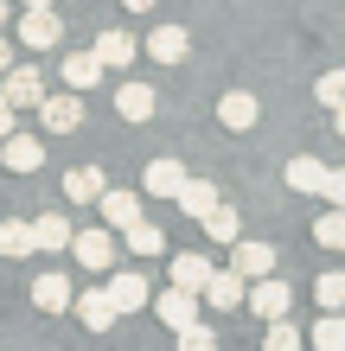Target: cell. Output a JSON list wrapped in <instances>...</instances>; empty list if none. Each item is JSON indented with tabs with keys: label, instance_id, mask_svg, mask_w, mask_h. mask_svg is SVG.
<instances>
[{
	"label": "cell",
	"instance_id": "6da1fadb",
	"mask_svg": "<svg viewBox=\"0 0 345 351\" xmlns=\"http://www.w3.org/2000/svg\"><path fill=\"white\" fill-rule=\"evenodd\" d=\"M84 96L77 90H45L38 96V121H45V134H71V128H84Z\"/></svg>",
	"mask_w": 345,
	"mask_h": 351
},
{
	"label": "cell",
	"instance_id": "7a4b0ae2",
	"mask_svg": "<svg viewBox=\"0 0 345 351\" xmlns=\"http://www.w3.org/2000/svg\"><path fill=\"white\" fill-rule=\"evenodd\" d=\"M243 306H256L262 319H288V306H294V287L281 281V275H256L250 287H243Z\"/></svg>",
	"mask_w": 345,
	"mask_h": 351
},
{
	"label": "cell",
	"instance_id": "3957f363",
	"mask_svg": "<svg viewBox=\"0 0 345 351\" xmlns=\"http://www.w3.org/2000/svg\"><path fill=\"white\" fill-rule=\"evenodd\" d=\"M243 287H250V281H243L237 268H211L205 287H198V306H211V313H237V306H243Z\"/></svg>",
	"mask_w": 345,
	"mask_h": 351
},
{
	"label": "cell",
	"instance_id": "277c9868",
	"mask_svg": "<svg viewBox=\"0 0 345 351\" xmlns=\"http://www.w3.org/2000/svg\"><path fill=\"white\" fill-rule=\"evenodd\" d=\"M71 250H77V268H90V275H103L115 262V230H71Z\"/></svg>",
	"mask_w": 345,
	"mask_h": 351
},
{
	"label": "cell",
	"instance_id": "5b68a950",
	"mask_svg": "<svg viewBox=\"0 0 345 351\" xmlns=\"http://www.w3.org/2000/svg\"><path fill=\"white\" fill-rule=\"evenodd\" d=\"M58 38H64V26H58L51 7H26V13H19V45H26V51H51Z\"/></svg>",
	"mask_w": 345,
	"mask_h": 351
},
{
	"label": "cell",
	"instance_id": "8992f818",
	"mask_svg": "<svg viewBox=\"0 0 345 351\" xmlns=\"http://www.w3.org/2000/svg\"><path fill=\"white\" fill-rule=\"evenodd\" d=\"M0 167L7 173H38L45 167V141H32V134H0Z\"/></svg>",
	"mask_w": 345,
	"mask_h": 351
},
{
	"label": "cell",
	"instance_id": "52a82bcc",
	"mask_svg": "<svg viewBox=\"0 0 345 351\" xmlns=\"http://www.w3.org/2000/svg\"><path fill=\"white\" fill-rule=\"evenodd\" d=\"M147 300H154V313H160L167 332H179V326L198 319V294H192V287H167V294H147Z\"/></svg>",
	"mask_w": 345,
	"mask_h": 351
},
{
	"label": "cell",
	"instance_id": "ba28073f",
	"mask_svg": "<svg viewBox=\"0 0 345 351\" xmlns=\"http://www.w3.org/2000/svg\"><path fill=\"white\" fill-rule=\"evenodd\" d=\"M71 306H77V319H84L90 332H109V326L121 319V313H115V300L103 294V287H77V294H71Z\"/></svg>",
	"mask_w": 345,
	"mask_h": 351
},
{
	"label": "cell",
	"instance_id": "9c48e42d",
	"mask_svg": "<svg viewBox=\"0 0 345 351\" xmlns=\"http://www.w3.org/2000/svg\"><path fill=\"white\" fill-rule=\"evenodd\" d=\"M0 77H7V84H0V96H7L13 102V109H38V96H45V77H38V71H0Z\"/></svg>",
	"mask_w": 345,
	"mask_h": 351
},
{
	"label": "cell",
	"instance_id": "30bf717a",
	"mask_svg": "<svg viewBox=\"0 0 345 351\" xmlns=\"http://www.w3.org/2000/svg\"><path fill=\"white\" fill-rule=\"evenodd\" d=\"M256 115H262V102L250 96V90H224V96H217V121H224V128H256Z\"/></svg>",
	"mask_w": 345,
	"mask_h": 351
},
{
	"label": "cell",
	"instance_id": "8fae6325",
	"mask_svg": "<svg viewBox=\"0 0 345 351\" xmlns=\"http://www.w3.org/2000/svg\"><path fill=\"white\" fill-rule=\"evenodd\" d=\"M147 58H160V64H186V58H192L186 26H160V32H147Z\"/></svg>",
	"mask_w": 345,
	"mask_h": 351
},
{
	"label": "cell",
	"instance_id": "7c38bea8",
	"mask_svg": "<svg viewBox=\"0 0 345 351\" xmlns=\"http://www.w3.org/2000/svg\"><path fill=\"white\" fill-rule=\"evenodd\" d=\"M230 268H237L243 281L275 275V250H269V243H230Z\"/></svg>",
	"mask_w": 345,
	"mask_h": 351
},
{
	"label": "cell",
	"instance_id": "4fadbf2b",
	"mask_svg": "<svg viewBox=\"0 0 345 351\" xmlns=\"http://www.w3.org/2000/svg\"><path fill=\"white\" fill-rule=\"evenodd\" d=\"M179 179H186L179 160H147V173H141V198H173Z\"/></svg>",
	"mask_w": 345,
	"mask_h": 351
},
{
	"label": "cell",
	"instance_id": "5bb4252c",
	"mask_svg": "<svg viewBox=\"0 0 345 351\" xmlns=\"http://www.w3.org/2000/svg\"><path fill=\"white\" fill-rule=\"evenodd\" d=\"M154 109H160V96H154L147 84H134V77L115 90V115H121V121H147Z\"/></svg>",
	"mask_w": 345,
	"mask_h": 351
},
{
	"label": "cell",
	"instance_id": "9a60e30c",
	"mask_svg": "<svg viewBox=\"0 0 345 351\" xmlns=\"http://www.w3.org/2000/svg\"><path fill=\"white\" fill-rule=\"evenodd\" d=\"M96 204H103V223H109V230H128V223L141 217V192H128V185H121V192L103 185V198H96Z\"/></svg>",
	"mask_w": 345,
	"mask_h": 351
},
{
	"label": "cell",
	"instance_id": "2e32d148",
	"mask_svg": "<svg viewBox=\"0 0 345 351\" xmlns=\"http://www.w3.org/2000/svg\"><path fill=\"white\" fill-rule=\"evenodd\" d=\"M71 294H77V287L64 275H38L32 281V306H38V313H71Z\"/></svg>",
	"mask_w": 345,
	"mask_h": 351
},
{
	"label": "cell",
	"instance_id": "e0dca14e",
	"mask_svg": "<svg viewBox=\"0 0 345 351\" xmlns=\"http://www.w3.org/2000/svg\"><path fill=\"white\" fill-rule=\"evenodd\" d=\"M103 294L115 300V313H141V306H147V294H154V287H147V275H115V281L103 287Z\"/></svg>",
	"mask_w": 345,
	"mask_h": 351
},
{
	"label": "cell",
	"instance_id": "ac0fdd59",
	"mask_svg": "<svg viewBox=\"0 0 345 351\" xmlns=\"http://www.w3.org/2000/svg\"><path fill=\"white\" fill-rule=\"evenodd\" d=\"M90 51H96V64H103V71H121V64H134V51H141V45H134L128 32H96V45H90Z\"/></svg>",
	"mask_w": 345,
	"mask_h": 351
},
{
	"label": "cell",
	"instance_id": "d6986e66",
	"mask_svg": "<svg viewBox=\"0 0 345 351\" xmlns=\"http://www.w3.org/2000/svg\"><path fill=\"white\" fill-rule=\"evenodd\" d=\"M173 204H179L186 217H205L211 204H217V185H211V179H192V173H186V179H179V192H173Z\"/></svg>",
	"mask_w": 345,
	"mask_h": 351
},
{
	"label": "cell",
	"instance_id": "ffe728a7",
	"mask_svg": "<svg viewBox=\"0 0 345 351\" xmlns=\"http://www.w3.org/2000/svg\"><path fill=\"white\" fill-rule=\"evenodd\" d=\"M103 185H109L103 167H71V173H64V198H71V204H96V198H103Z\"/></svg>",
	"mask_w": 345,
	"mask_h": 351
},
{
	"label": "cell",
	"instance_id": "44dd1931",
	"mask_svg": "<svg viewBox=\"0 0 345 351\" xmlns=\"http://www.w3.org/2000/svg\"><path fill=\"white\" fill-rule=\"evenodd\" d=\"M32 250H71V217L64 211L32 217Z\"/></svg>",
	"mask_w": 345,
	"mask_h": 351
},
{
	"label": "cell",
	"instance_id": "7402d4cb",
	"mask_svg": "<svg viewBox=\"0 0 345 351\" xmlns=\"http://www.w3.org/2000/svg\"><path fill=\"white\" fill-rule=\"evenodd\" d=\"M320 179H326V160H313V154H294L288 173H281L288 192H320Z\"/></svg>",
	"mask_w": 345,
	"mask_h": 351
},
{
	"label": "cell",
	"instance_id": "603a6c76",
	"mask_svg": "<svg viewBox=\"0 0 345 351\" xmlns=\"http://www.w3.org/2000/svg\"><path fill=\"white\" fill-rule=\"evenodd\" d=\"M198 223H205V237H211V243H224V250H230V243H237V230H243L237 204H224V198H217V204H211V211L198 217Z\"/></svg>",
	"mask_w": 345,
	"mask_h": 351
},
{
	"label": "cell",
	"instance_id": "cb8c5ba5",
	"mask_svg": "<svg viewBox=\"0 0 345 351\" xmlns=\"http://www.w3.org/2000/svg\"><path fill=\"white\" fill-rule=\"evenodd\" d=\"M64 84H71L77 96L103 84V64H96V51H71V58H64Z\"/></svg>",
	"mask_w": 345,
	"mask_h": 351
},
{
	"label": "cell",
	"instance_id": "d4e9b609",
	"mask_svg": "<svg viewBox=\"0 0 345 351\" xmlns=\"http://www.w3.org/2000/svg\"><path fill=\"white\" fill-rule=\"evenodd\" d=\"M0 256H7V262L32 256V223L26 217H0Z\"/></svg>",
	"mask_w": 345,
	"mask_h": 351
},
{
	"label": "cell",
	"instance_id": "484cf974",
	"mask_svg": "<svg viewBox=\"0 0 345 351\" xmlns=\"http://www.w3.org/2000/svg\"><path fill=\"white\" fill-rule=\"evenodd\" d=\"M121 237H128V250H134V256H160V250H167V230H160V223H147V217H134Z\"/></svg>",
	"mask_w": 345,
	"mask_h": 351
},
{
	"label": "cell",
	"instance_id": "4316f807",
	"mask_svg": "<svg viewBox=\"0 0 345 351\" xmlns=\"http://www.w3.org/2000/svg\"><path fill=\"white\" fill-rule=\"evenodd\" d=\"M205 275H211V262L198 256V250L173 256V287H192V294H198V287H205Z\"/></svg>",
	"mask_w": 345,
	"mask_h": 351
},
{
	"label": "cell",
	"instance_id": "83f0119b",
	"mask_svg": "<svg viewBox=\"0 0 345 351\" xmlns=\"http://www.w3.org/2000/svg\"><path fill=\"white\" fill-rule=\"evenodd\" d=\"M313 243H320V250H345V211H339V204L326 217H313Z\"/></svg>",
	"mask_w": 345,
	"mask_h": 351
},
{
	"label": "cell",
	"instance_id": "f1b7e54d",
	"mask_svg": "<svg viewBox=\"0 0 345 351\" xmlns=\"http://www.w3.org/2000/svg\"><path fill=\"white\" fill-rule=\"evenodd\" d=\"M313 300L326 306V313H345V275H339V268H326V275L313 281Z\"/></svg>",
	"mask_w": 345,
	"mask_h": 351
},
{
	"label": "cell",
	"instance_id": "f546056e",
	"mask_svg": "<svg viewBox=\"0 0 345 351\" xmlns=\"http://www.w3.org/2000/svg\"><path fill=\"white\" fill-rule=\"evenodd\" d=\"M313 351H345V313H326L313 326V339H307Z\"/></svg>",
	"mask_w": 345,
	"mask_h": 351
},
{
	"label": "cell",
	"instance_id": "4dcf8cb0",
	"mask_svg": "<svg viewBox=\"0 0 345 351\" xmlns=\"http://www.w3.org/2000/svg\"><path fill=\"white\" fill-rule=\"evenodd\" d=\"M262 351H307V339H300L288 319H269V332H262Z\"/></svg>",
	"mask_w": 345,
	"mask_h": 351
},
{
	"label": "cell",
	"instance_id": "1f68e13d",
	"mask_svg": "<svg viewBox=\"0 0 345 351\" xmlns=\"http://www.w3.org/2000/svg\"><path fill=\"white\" fill-rule=\"evenodd\" d=\"M179 351H217V332H211V326H179Z\"/></svg>",
	"mask_w": 345,
	"mask_h": 351
},
{
	"label": "cell",
	"instance_id": "d6a6232c",
	"mask_svg": "<svg viewBox=\"0 0 345 351\" xmlns=\"http://www.w3.org/2000/svg\"><path fill=\"white\" fill-rule=\"evenodd\" d=\"M313 96L326 102V109H339V102H345V71H326V77L313 84Z\"/></svg>",
	"mask_w": 345,
	"mask_h": 351
},
{
	"label": "cell",
	"instance_id": "836d02e7",
	"mask_svg": "<svg viewBox=\"0 0 345 351\" xmlns=\"http://www.w3.org/2000/svg\"><path fill=\"white\" fill-rule=\"evenodd\" d=\"M320 198L345 211V167H326V179H320Z\"/></svg>",
	"mask_w": 345,
	"mask_h": 351
},
{
	"label": "cell",
	"instance_id": "e575fe53",
	"mask_svg": "<svg viewBox=\"0 0 345 351\" xmlns=\"http://www.w3.org/2000/svg\"><path fill=\"white\" fill-rule=\"evenodd\" d=\"M13 115H19V109H13L7 96H0V134H13Z\"/></svg>",
	"mask_w": 345,
	"mask_h": 351
},
{
	"label": "cell",
	"instance_id": "d590c367",
	"mask_svg": "<svg viewBox=\"0 0 345 351\" xmlns=\"http://www.w3.org/2000/svg\"><path fill=\"white\" fill-rule=\"evenodd\" d=\"M13 64V38H0V71H7Z\"/></svg>",
	"mask_w": 345,
	"mask_h": 351
},
{
	"label": "cell",
	"instance_id": "8d00e7d4",
	"mask_svg": "<svg viewBox=\"0 0 345 351\" xmlns=\"http://www.w3.org/2000/svg\"><path fill=\"white\" fill-rule=\"evenodd\" d=\"M121 7H128V13H147V7H154V0H121Z\"/></svg>",
	"mask_w": 345,
	"mask_h": 351
},
{
	"label": "cell",
	"instance_id": "74e56055",
	"mask_svg": "<svg viewBox=\"0 0 345 351\" xmlns=\"http://www.w3.org/2000/svg\"><path fill=\"white\" fill-rule=\"evenodd\" d=\"M333 121H339V134H345V102H339V109H333Z\"/></svg>",
	"mask_w": 345,
	"mask_h": 351
},
{
	"label": "cell",
	"instance_id": "f35d334b",
	"mask_svg": "<svg viewBox=\"0 0 345 351\" xmlns=\"http://www.w3.org/2000/svg\"><path fill=\"white\" fill-rule=\"evenodd\" d=\"M0 26H7V0H0Z\"/></svg>",
	"mask_w": 345,
	"mask_h": 351
},
{
	"label": "cell",
	"instance_id": "ab89813d",
	"mask_svg": "<svg viewBox=\"0 0 345 351\" xmlns=\"http://www.w3.org/2000/svg\"><path fill=\"white\" fill-rule=\"evenodd\" d=\"M26 7H51V0H26Z\"/></svg>",
	"mask_w": 345,
	"mask_h": 351
}]
</instances>
